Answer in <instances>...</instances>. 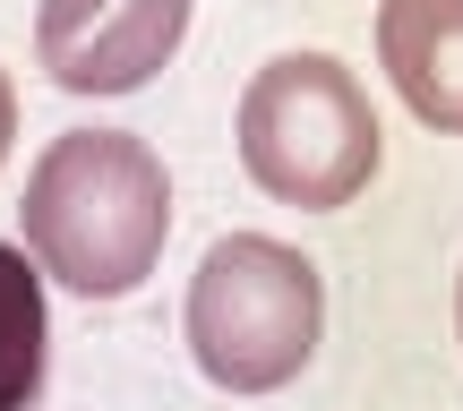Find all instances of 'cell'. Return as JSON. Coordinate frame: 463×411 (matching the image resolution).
Here are the masks:
<instances>
[{"mask_svg": "<svg viewBox=\"0 0 463 411\" xmlns=\"http://www.w3.org/2000/svg\"><path fill=\"white\" fill-rule=\"evenodd\" d=\"M172 231L164 154L129 129H69L26 181V248L52 283L86 300H120L155 275Z\"/></svg>", "mask_w": 463, "mask_h": 411, "instance_id": "1", "label": "cell"}, {"mask_svg": "<svg viewBox=\"0 0 463 411\" xmlns=\"http://www.w3.org/2000/svg\"><path fill=\"white\" fill-rule=\"evenodd\" d=\"M455 334H463V283H455Z\"/></svg>", "mask_w": 463, "mask_h": 411, "instance_id": "8", "label": "cell"}, {"mask_svg": "<svg viewBox=\"0 0 463 411\" xmlns=\"http://www.w3.org/2000/svg\"><path fill=\"white\" fill-rule=\"evenodd\" d=\"M378 112L361 78L326 51H283L241 95V163L266 198L335 214L378 181Z\"/></svg>", "mask_w": 463, "mask_h": 411, "instance_id": "2", "label": "cell"}, {"mask_svg": "<svg viewBox=\"0 0 463 411\" xmlns=\"http://www.w3.org/2000/svg\"><path fill=\"white\" fill-rule=\"evenodd\" d=\"M326 326V283L300 248L266 231H232L189 283V351L223 395H275L309 369Z\"/></svg>", "mask_w": 463, "mask_h": 411, "instance_id": "3", "label": "cell"}, {"mask_svg": "<svg viewBox=\"0 0 463 411\" xmlns=\"http://www.w3.org/2000/svg\"><path fill=\"white\" fill-rule=\"evenodd\" d=\"M52 369V317H43V266L34 248L0 240V411H34Z\"/></svg>", "mask_w": 463, "mask_h": 411, "instance_id": "6", "label": "cell"}, {"mask_svg": "<svg viewBox=\"0 0 463 411\" xmlns=\"http://www.w3.org/2000/svg\"><path fill=\"white\" fill-rule=\"evenodd\" d=\"M9 129H17V103H9V78H0V154H9Z\"/></svg>", "mask_w": 463, "mask_h": 411, "instance_id": "7", "label": "cell"}, {"mask_svg": "<svg viewBox=\"0 0 463 411\" xmlns=\"http://www.w3.org/2000/svg\"><path fill=\"white\" fill-rule=\"evenodd\" d=\"M378 61L430 129L463 137V0H386Z\"/></svg>", "mask_w": 463, "mask_h": 411, "instance_id": "5", "label": "cell"}, {"mask_svg": "<svg viewBox=\"0 0 463 411\" xmlns=\"http://www.w3.org/2000/svg\"><path fill=\"white\" fill-rule=\"evenodd\" d=\"M189 0H43L34 51L69 95H137L181 51Z\"/></svg>", "mask_w": 463, "mask_h": 411, "instance_id": "4", "label": "cell"}]
</instances>
